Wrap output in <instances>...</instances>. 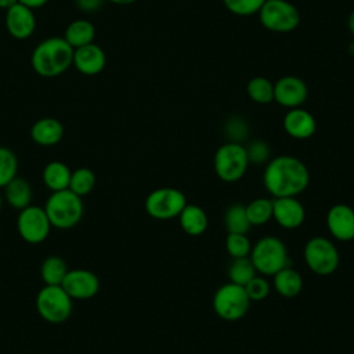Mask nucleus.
Returning <instances> with one entry per match:
<instances>
[{"instance_id": "1", "label": "nucleus", "mask_w": 354, "mask_h": 354, "mask_svg": "<svg viewBox=\"0 0 354 354\" xmlns=\"http://www.w3.org/2000/svg\"><path fill=\"white\" fill-rule=\"evenodd\" d=\"M263 183L272 198L299 196L310 183L307 166L292 155H279L266 163Z\"/></svg>"}, {"instance_id": "2", "label": "nucleus", "mask_w": 354, "mask_h": 354, "mask_svg": "<svg viewBox=\"0 0 354 354\" xmlns=\"http://www.w3.org/2000/svg\"><path fill=\"white\" fill-rule=\"evenodd\" d=\"M73 59V47L64 37L41 40L32 51V69L41 77H55L69 69Z\"/></svg>"}, {"instance_id": "3", "label": "nucleus", "mask_w": 354, "mask_h": 354, "mask_svg": "<svg viewBox=\"0 0 354 354\" xmlns=\"http://www.w3.org/2000/svg\"><path fill=\"white\" fill-rule=\"evenodd\" d=\"M44 210L53 227L58 230H69L76 227L84 213L83 201L71 189L51 192L47 198Z\"/></svg>"}, {"instance_id": "4", "label": "nucleus", "mask_w": 354, "mask_h": 354, "mask_svg": "<svg viewBox=\"0 0 354 354\" xmlns=\"http://www.w3.org/2000/svg\"><path fill=\"white\" fill-rule=\"evenodd\" d=\"M256 271L261 275H275L278 271L289 266V256L285 243L274 235L260 238L249 254Z\"/></svg>"}, {"instance_id": "5", "label": "nucleus", "mask_w": 354, "mask_h": 354, "mask_svg": "<svg viewBox=\"0 0 354 354\" xmlns=\"http://www.w3.org/2000/svg\"><path fill=\"white\" fill-rule=\"evenodd\" d=\"M73 299L61 285H44L36 295V310L50 324L65 322L73 310Z\"/></svg>"}, {"instance_id": "6", "label": "nucleus", "mask_w": 354, "mask_h": 354, "mask_svg": "<svg viewBox=\"0 0 354 354\" xmlns=\"http://www.w3.org/2000/svg\"><path fill=\"white\" fill-rule=\"evenodd\" d=\"M213 166L217 177L224 183L239 181L249 166L245 145L239 142H225L214 153Z\"/></svg>"}, {"instance_id": "7", "label": "nucleus", "mask_w": 354, "mask_h": 354, "mask_svg": "<svg viewBox=\"0 0 354 354\" xmlns=\"http://www.w3.org/2000/svg\"><path fill=\"white\" fill-rule=\"evenodd\" d=\"M304 260L307 267L317 275L333 274L340 263V254L335 243L326 236H313L307 241L304 250Z\"/></svg>"}, {"instance_id": "8", "label": "nucleus", "mask_w": 354, "mask_h": 354, "mask_svg": "<svg viewBox=\"0 0 354 354\" xmlns=\"http://www.w3.org/2000/svg\"><path fill=\"white\" fill-rule=\"evenodd\" d=\"M261 25L275 33H288L300 24V12L288 0H266L257 12Z\"/></svg>"}, {"instance_id": "9", "label": "nucleus", "mask_w": 354, "mask_h": 354, "mask_svg": "<svg viewBox=\"0 0 354 354\" xmlns=\"http://www.w3.org/2000/svg\"><path fill=\"white\" fill-rule=\"evenodd\" d=\"M249 307L250 299L241 285L227 282L214 292L213 308L221 319L238 321L246 315Z\"/></svg>"}, {"instance_id": "10", "label": "nucleus", "mask_w": 354, "mask_h": 354, "mask_svg": "<svg viewBox=\"0 0 354 354\" xmlns=\"http://www.w3.org/2000/svg\"><path fill=\"white\" fill-rule=\"evenodd\" d=\"M187 206L183 191L171 187H162L151 191L144 202L145 212L155 220H171L180 216Z\"/></svg>"}, {"instance_id": "11", "label": "nucleus", "mask_w": 354, "mask_h": 354, "mask_svg": "<svg viewBox=\"0 0 354 354\" xmlns=\"http://www.w3.org/2000/svg\"><path fill=\"white\" fill-rule=\"evenodd\" d=\"M53 225L48 220V216L44 207L30 205L19 210L17 217V231L19 236L30 243L37 245L47 239Z\"/></svg>"}, {"instance_id": "12", "label": "nucleus", "mask_w": 354, "mask_h": 354, "mask_svg": "<svg viewBox=\"0 0 354 354\" xmlns=\"http://www.w3.org/2000/svg\"><path fill=\"white\" fill-rule=\"evenodd\" d=\"M73 300H88L100 292L101 282L95 272L84 268L69 270L61 283Z\"/></svg>"}, {"instance_id": "13", "label": "nucleus", "mask_w": 354, "mask_h": 354, "mask_svg": "<svg viewBox=\"0 0 354 354\" xmlns=\"http://www.w3.org/2000/svg\"><path fill=\"white\" fill-rule=\"evenodd\" d=\"M307 97L308 87L299 76L286 75L274 83V101L283 108H299L307 101Z\"/></svg>"}, {"instance_id": "14", "label": "nucleus", "mask_w": 354, "mask_h": 354, "mask_svg": "<svg viewBox=\"0 0 354 354\" xmlns=\"http://www.w3.org/2000/svg\"><path fill=\"white\" fill-rule=\"evenodd\" d=\"M4 24L11 37L17 40H25L30 37L36 29V17L32 8L17 3L6 10Z\"/></svg>"}, {"instance_id": "15", "label": "nucleus", "mask_w": 354, "mask_h": 354, "mask_svg": "<svg viewBox=\"0 0 354 354\" xmlns=\"http://www.w3.org/2000/svg\"><path fill=\"white\" fill-rule=\"evenodd\" d=\"M272 218L285 230L299 228L306 218V209L297 196L272 199Z\"/></svg>"}, {"instance_id": "16", "label": "nucleus", "mask_w": 354, "mask_h": 354, "mask_svg": "<svg viewBox=\"0 0 354 354\" xmlns=\"http://www.w3.org/2000/svg\"><path fill=\"white\" fill-rule=\"evenodd\" d=\"M330 235L342 242L354 241V209L344 203L333 205L326 214Z\"/></svg>"}, {"instance_id": "17", "label": "nucleus", "mask_w": 354, "mask_h": 354, "mask_svg": "<svg viewBox=\"0 0 354 354\" xmlns=\"http://www.w3.org/2000/svg\"><path fill=\"white\" fill-rule=\"evenodd\" d=\"M106 64V57L104 50L94 43H88L86 46L77 47L73 50L72 65L82 75L94 76L104 71Z\"/></svg>"}, {"instance_id": "18", "label": "nucleus", "mask_w": 354, "mask_h": 354, "mask_svg": "<svg viewBox=\"0 0 354 354\" xmlns=\"http://www.w3.org/2000/svg\"><path fill=\"white\" fill-rule=\"evenodd\" d=\"M283 129L292 138L307 140L317 130L315 118L301 106L292 108L283 116Z\"/></svg>"}, {"instance_id": "19", "label": "nucleus", "mask_w": 354, "mask_h": 354, "mask_svg": "<svg viewBox=\"0 0 354 354\" xmlns=\"http://www.w3.org/2000/svg\"><path fill=\"white\" fill-rule=\"evenodd\" d=\"M30 138L40 147L57 145L65 133L62 123L55 118L37 119L30 127Z\"/></svg>"}, {"instance_id": "20", "label": "nucleus", "mask_w": 354, "mask_h": 354, "mask_svg": "<svg viewBox=\"0 0 354 354\" xmlns=\"http://www.w3.org/2000/svg\"><path fill=\"white\" fill-rule=\"evenodd\" d=\"M3 198L12 209L22 210L32 205L33 191L26 178L14 177L7 185L3 187Z\"/></svg>"}, {"instance_id": "21", "label": "nucleus", "mask_w": 354, "mask_h": 354, "mask_svg": "<svg viewBox=\"0 0 354 354\" xmlns=\"http://www.w3.org/2000/svg\"><path fill=\"white\" fill-rule=\"evenodd\" d=\"M71 174H72V170L66 163L61 160H51L44 166L41 171V178L44 185L51 192H55V191L68 189Z\"/></svg>"}, {"instance_id": "22", "label": "nucleus", "mask_w": 354, "mask_h": 354, "mask_svg": "<svg viewBox=\"0 0 354 354\" xmlns=\"http://www.w3.org/2000/svg\"><path fill=\"white\" fill-rule=\"evenodd\" d=\"M178 220L184 232L192 236L203 234L209 224L206 212L198 205H188V203L180 213Z\"/></svg>"}, {"instance_id": "23", "label": "nucleus", "mask_w": 354, "mask_h": 354, "mask_svg": "<svg viewBox=\"0 0 354 354\" xmlns=\"http://www.w3.org/2000/svg\"><path fill=\"white\" fill-rule=\"evenodd\" d=\"M274 277V288L283 297H295L303 289V278L299 271L292 267H285Z\"/></svg>"}, {"instance_id": "24", "label": "nucleus", "mask_w": 354, "mask_h": 354, "mask_svg": "<svg viewBox=\"0 0 354 354\" xmlns=\"http://www.w3.org/2000/svg\"><path fill=\"white\" fill-rule=\"evenodd\" d=\"M72 47L73 50L82 46H86L88 43H93L95 37V28L94 25L87 19H75L72 21L62 36Z\"/></svg>"}, {"instance_id": "25", "label": "nucleus", "mask_w": 354, "mask_h": 354, "mask_svg": "<svg viewBox=\"0 0 354 354\" xmlns=\"http://www.w3.org/2000/svg\"><path fill=\"white\" fill-rule=\"evenodd\" d=\"M68 271L66 261L59 256H48L40 266V277L44 285H61Z\"/></svg>"}, {"instance_id": "26", "label": "nucleus", "mask_w": 354, "mask_h": 354, "mask_svg": "<svg viewBox=\"0 0 354 354\" xmlns=\"http://www.w3.org/2000/svg\"><path fill=\"white\" fill-rule=\"evenodd\" d=\"M224 227L228 234H248L252 224L246 214V207L242 203L231 205L224 213Z\"/></svg>"}, {"instance_id": "27", "label": "nucleus", "mask_w": 354, "mask_h": 354, "mask_svg": "<svg viewBox=\"0 0 354 354\" xmlns=\"http://www.w3.org/2000/svg\"><path fill=\"white\" fill-rule=\"evenodd\" d=\"M249 98L260 105L274 101V83L266 76H254L246 84Z\"/></svg>"}, {"instance_id": "28", "label": "nucleus", "mask_w": 354, "mask_h": 354, "mask_svg": "<svg viewBox=\"0 0 354 354\" xmlns=\"http://www.w3.org/2000/svg\"><path fill=\"white\" fill-rule=\"evenodd\" d=\"M256 267L249 256L232 259L227 270L230 282L241 286H245L256 275Z\"/></svg>"}, {"instance_id": "29", "label": "nucleus", "mask_w": 354, "mask_h": 354, "mask_svg": "<svg viewBox=\"0 0 354 354\" xmlns=\"http://www.w3.org/2000/svg\"><path fill=\"white\" fill-rule=\"evenodd\" d=\"M95 183H97V177L91 169L77 167L72 170L68 189H71L73 194L83 198L93 191V188L95 187Z\"/></svg>"}, {"instance_id": "30", "label": "nucleus", "mask_w": 354, "mask_h": 354, "mask_svg": "<svg viewBox=\"0 0 354 354\" xmlns=\"http://www.w3.org/2000/svg\"><path fill=\"white\" fill-rule=\"evenodd\" d=\"M245 207L252 225H263L272 218V199L257 198Z\"/></svg>"}, {"instance_id": "31", "label": "nucleus", "mask_w": 354, "mask_h": 354, "mask_svg": "<svg viewBox=\"0 0 354 354\" xmlns=\"http://www.w3.org/2000/svg\"><path fill=\"white\" fill-rule=\"evenodd\" d=\"M18 173V158L7 147H0V189L7 185Z\"/></svg>"}, {"instance_id": "32", "label": "nucleus", "mask_w": 354, "mask_h": 354, "mask_svg": "<svg viewBox=\"0 0 354 354\" xmlns=\"http://www.w3.org/2000/svg\"><path fill=\"white\" fill-rule=\"evenodd\" d=\"M224 133L231 142L242 144L249 136V124L242 116H231L224 123Z\"/></svg>"}, {"instance_id": "33", "label": "nucleus", "mask_w": 354, "mask_h": 354, "mask_svg": "<svg viewBox=\"0 0 354 354\" xmlns=\"http://www.w3.org/2000/svg\"><path fill=\"white\" fill-rule=\"evenodd\" d=\"M225 249L232 259L248 257L252 250V243L246 234H228L225 239Z\"/></svg>"}, {"instance_id": "34", "label": "nucleus", "mask_w": 354, "mask_h": 354, "mask_svg": "<svg viewBox=\"0 0 354 354\" xmlns=\"http://www.w3.org/2000/svg\"><path fill=\"white\" fill-rule=\"evenodd\" d=\"M266 0H223L224 7L234 15L249 17L257 14Z\"/></svg>"}, {"instance_id": "35", "label": "nucleus", "mask_w": 354, "mask_h": 354, "mask_svg": "<svg viewBox=\"0 0 354 354\" xmlns=\"http://www.w3.org/2000/svg\"><path fill=\"white\" fill-rule=\"evenodd\" d=\"M246 155L249 165H264L270 160L271 148L263 140H252L246 147Z\"/></svg>"}, {"instance_id": "36", "label": "nucleus", "mask_w": 354, "mask_h": 354, "mask_svg": "<svg viewBox=\"0 0 354 354\" xmlns=\"http://www.w3.org/2000/svg\"><path fill=\"white\" fill-rule=\"evenodd\" d=\"M243 288L250 301H261L270 293V283L261 275H254Z\"/></svg>"}, {"instance_id": "37", "label": "nucleus", "mask_w": 354, "mask_h": 354, "mask_svg": "<svg viewBox=\"0 0 354 354\" xmlns=\"http://www.w3.org/2000/svg\"><path fill=\"white\" fill-rule=\"evenodd\" d=\"M76 7L83 12H95L98 11L105 0H73Z\"/></svg>"}, {"instance_id": "38", "label": "nucleus", "mask_w": 354, "mask_h": 354, "mask_svg": "<svg viewBox=\"0 0 354 354\" xmlns=\"http://www.w3.org/2000/svg\"><path fill=\"white\" fill-rule=\"evenodd\" d=\"M48 0H18V3L35 10V8H39V7H43Z\"/></svg>"}, {"instance_id": "39", "label": "nucleus", "mask_w": 354, "mask_h": 354, "mask_svg": "<svg viewBox=\"0 0 354 354\" xmlns=\"http://www.w3.org/2000/svg\"><path fill=\"white\" fill-rule=\"evenodd\" d=\"M347 28H348L350 33H351L353 37H354V10L350 12V15H348V18H347Z\"/></svg>"}, {"instance_id": "40", "label": "nucleus", "mask_w": 354, "mask_h": 354, "mask_svg": "<svg viewBox=\"0 0 354 354\" xmlns=\"http://www.w3.org/2000/svg\"><path fill=\"white\" fill-rule=\"evenodd\" d=\"M17 3H18V0H0V8L8 10L10 7H12Z\"/></svg>"}, {"instance_id": "41", "label": "nucleus", "mask_w": 354, "mask_h": 354, "mask_svg": "<svg viewBox=\"0 0 354 354\" xmlns=\"http://www.w3.org/2000/svg\"><path fill=\"white\" fill-rule=\"evenodd\" d=\"M105 1H111V3L118 4V6H129V4L136 3L137 0H105Z\"/></svg>"}, {"instance_id": "42", "label": "nucleus", "mask_w": 354, "mask_h": 354, "mask_svg": "<svg viewBox=\"0 0 354 354\" xmlns=\"http://www.w3.org/2000/svg\"><path fill=\"white\" fill-rule=\"evenodd\" d=\"M348 53H350V54L354 57V40H353V41L348 44Z\"/></svg>"}, {"instance_id": "43", "label": "nucleus", "mask_w": 354, "mask_h": 354, "mask_svg": "<svg viewBox=\"0 0 354 354\" xmlns=\"http://www.w3.org/2000/svg\"><path fill=\"white\" fill-rule=\"evenodd\" d=\"M3 203H4V198H3V194L0 192V212H1V209H3Z\"/></svg>"}, {"instance_id": "44", "label": "nucleus", "mask_w": 354, "mask_h": 354, "mask_svg": "<svg viewBox=\"0 0 354 354\" xmlns=\"http://www.w3.org/2000/svg\"><path fill=\"white\" fill-rule=\"evenodd\" d=\"M40 354H44V353H40Z\"/></svg>"}]
</instances>
